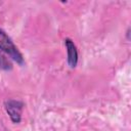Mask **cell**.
I'll use <instances>...</instances> for the list:
<instances>
[{
    "label": "cell",
    "instance_id": "6da1fadb",
    "mask_svg": "<svg viewBox=\"0 0 131 131\" xmlns=\"http://www.w3.org/2000/svg\"><path fill=\"white\" fill-rule=\"evenodd\" d=\"M0 50L8 54L17 63L19 64L24 63V57L21 53L18 51L12 40L7 36V34L2 29H0Z\"/></svg>",
    "mask_w": 131,
    "mask_h": 131
},
{
    "label": "cell",
    "instance_id": "277c9868",
    "mask_svg": "<svg viewBox=\"0 0 131 131\" xmlns=\"http://www.w3.org/2000/svg\"><path fill=\"white\" fill-rule=\"evenodd\" d=\"M0 68L1 69H5V70H8L11 68V64L10 62L5 58V56H3L2 54H0Z\"/></svg>",
    "mask_w": 131,
    "mask_h": 131
},
{
    "label": "cell",
    "instance_id": "7a4b0ae2",
    "mask_svg": "<svg viewBox=\"0 0 131 131\" xmlns=\"http://www.w3.org/2000/svg\"><path fill=\"white\" fill-rule=\"evenodd\" d=\"M21 108H23V102L18 100L9 99L5 102V110L13 123H18L20 121Z\"/></svg>",
    "mask_w": 131,
    "mask_h": 131
},
{
    "label": "cell",
    "instance_id": "3957f363",
    "mask_svg": "<svg viewBox=\"0 0 131 131\" xmlns=\"http://www.w3.org/2000/svg\"><path fill=\"white\" fill-rule=\"evenodd\" d=\"M64 44L68 51V63L73 69L77 66V62H78V51H77L76 45L71 39H66Z\"/></svg>",
    "mask_w": 131,
    "mask_h": 131
}]
</instances>
